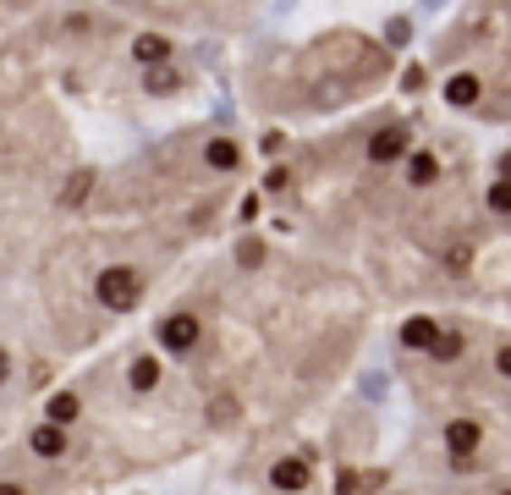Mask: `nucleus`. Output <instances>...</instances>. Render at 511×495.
<instances>
[{
  "label": "nucleus",
  "instance_id": "f257e3e1",
  "mask_svg": "<svg viewBox=\"0 0 511 495\" xmlns=\"http://www.w3.org/2000/svg\"><path fill=\"white\" fill-rule=\"evenodd\" d=\"M94 298H99L110 314H127V309H137V298H143V281H137V270L110 264V270L94 275Z\"/></svg>",
  "mask_w": 511,
  "mask_h": 495
},
{
  "label": "nucleus",
  "instance_id": "f03ea898",
  "mask_svg": "<svg viewBox=\"0 0 511 495\" xmlns=\"http://www.w3.org/2000/svg\"><path fill=\"white\" fill-rule=\"evenodd\" d=\"M270 484H275L280 495H303V490L314 484V457H280V462L270 468Z\"/></svg>",
  "mask_w": 511,
  "mask_h": 495
},
{
  "label": "nucleus",
  "instance_id": "7ed1b4c3",
  "mask_svg": "<svg viewBox=\"0 0 511 495\" xmlns=\"http://www.w3.org/2000/svg\"><path fill=\"white\" fill-rule=\"evenodd\" d=\"M198 336H203V325H198L193 314H166V319H160V347L176 352V358L198 347Z\"/></svg>",
  "mask_w": 511,
  "mask_h": 495
},
{
  "label": "nucleus",
  "instance_id": "20e7f679",
  "mask_svg": "<svg viewBox=\"0 0 511 495\" xmlns=\"http://www.w3.org/2000/svg\"><path fill=\"white\" fill-rule=\"evenodd\" d=\"M478 446H484V424L478 418H451L446 424V452L451 457H473Z\"/></svg>",
  "mask_w": 511,
  "mask_h": 495
},
{
  "label": "nucleus",
  "instance_id": "39448f33",
  "mask_svg": "<svg viewBox=\"0 0 511 495\" xmlns=\"http://www.w3.org/2000/svg\"><path fill=\"white\" fill-rule=\"evenodd\" d=\"M407 155V127H380L374 138H369V160L374 166H391V160H402Z\"/></svg>",
  "mask_w": 511,
  "mask_h": 495
},
{
  "label": "nucleus",
  "instance_id": "423d86ee",
  "mask_svg": "<svg viewBox=\"0 0 511 495\" xmlns=\"http://www.w3.org/2000/svg\"><path fill=\"white\" fill-rule=\"evenodd\" d=\"M434 341H440V319H429V314H412V319L402 325V347H412V352H429Z\"/></svg>",
  "mask_w": 511,
  "mask_h": 495
},
{
  "label": "nucleus",
  "instance_id": "0eeeda50",
  "mask_svg": "<svg viewBox=\"0 0 511 495\" xmlns=\"http://www.w3.org/2000/svg\"><path fill=\"white\" fill-rule=\"evenodd\" d=\"M132 61L137 66H166L171 61V39L166 33H137L132 39Z\"/></svg>",
  "mask_w": 511,
  "mask_h": 495
},
{
  "label": "nucleus",
  "instance_id": "6e6552de",
  "mask_svg": "<svg viewBox=\"0 0 511 495\" xmlns=\"http://www.w3.org/2000/svg\"><path fill=\"white\" fill-rule=\"evenodd\" d=\"M78 413H83V402L71 396V391H55V396L44 402V424H55V430H66V424L78 418Z\"/></svg>",
  "mask_w": 511,
  "mask_h": 495
},
{
  "label": "nucleus",
  "instance_id": "1a4fd4ad",
  "mask_svg": "<svg viewBox=\"0 0 511 495\" xmlns=\"http://www.w3.org/2000/svg\"><path fill=\"white\" fill-rule=\"evenodd\" d=\"M478 94H484V89H478V78H473V72H457V78L446 83V100H451L457 110H468V105H478Z\"/></svg>",
  "mask_w": 511,
  "mask_h": 495
},
{
  "label": "nucleus",
  "instance_id": "9d476101",
  "mask_svg": "<svg viewBox=\"0 0 511 495\" xmlns=\"http://www.w3.org/2000/svg\"><path fill=\"white\" fill-rule=\"evenodd\" d=\"M127 386H132V391H155V386H160V358H132Z\"/></svg>",
  "mask_w": 511,
  "mask_h": 495
},
{
  "label": "nucleus",
  "instance_id": "9b49d317",
  "mask_svg": "<svg viewBox=\"0 0 511 495\" xmlns=\"http://www.w3.org/2000/svg\"><path fill=\"white\" fill-rule=\"evenodd\" d=\"M209 166L214 171H237L242 166V149L232 144V138H214V144H209Z\"/></svg>",
  "mask_w": 511,
  "mask_h": 495
},
{
  "label": "nucleus",
  "instance_id": "f8f14e48",
  "mask_svg": "<svg viewBox=\"0 0 511 495\" xmlns=\"http://www.w3.org/2000/svg\"><path fill=\"white\" fill-rule=\"evenodd\" d=\"M28 446H33L39 457H61V452H66V435L55 430V424H39V430H33V441H28Z\"/></svg>",
  "mask_w": 511,
  "mask_h": 495
},
{
  "label": "nucleus",
  "instance_id": "ddd939ff",
  "mask_svg": "<svg viewBox=\"0 0 511 495\" xmlns=\"http://www.w3.org/2000/svg\"><path fill=\"white\" fill-rule=\"evenodd\" d=\"M434 176H440V160H434V155H412V160H407V182H412V187H429Z\"/></svg>",
  "mask_w": 511,
  "mask_h": 495
},
{
  "label": "nucleus",
  "instance_id": "4468645a",
  "mask_svg": "<svg viewBox=\"0 0 511 495\" xmlns=\"http://www.w3.org/2000/svg\"><path fill=\"white\" fill-rule=\"evenodd\" d=\"M429 352H434V364H457L462 358V336L457 330H440V341H434Z\"/></svg>",
  "mask_w": 511,
  "mask_h": 495
},
{
  "label": "nucleus",
  "instance_id": "2eb2a0df",
  "mask_svg": "<svg viewBox=\"0 0 511 495\" xmlns=\"http://www.w3.org/2000/svg\"><path fill=\"white\" fill-rule=\"evenodd\" d=\"M489 209H495V215H511V176H500L489 187Z\"/></svg>",
  "mask_w": 511,
  "mask_h": 495
},
{
  "label": "nucleus",
  "instance_id": "dca6fc26",
  "mask_svg": "<svg viewBox=\"0 0 511 495\" xmlns=\"http://www.w3.org/2000/svg\"><path fill=\"white\" fill-rule=\"evenodd\" d=\"M369 490V479L363 473H352V468H341V479H336V495H363Z\"/></svg>",
  "mask_w": 511,
  "mask_h": 495
},
{
  "label": "nucleus",
  "instance_id": "f3484780",
  "mask_svg": "<svg viewBox=\"0 0 511 495\" xmlns=\"http://www.w3.org/2000/svg\"><path fill=\"white\" fill-rule=\"evenodd\" d=\"M149 89H155V94L176 89V72H171V66H155V72H149Z\"/></svg>",
  "mask_w": 511,
  "mask_h": 495
},
{
  "label": "nucleus",
  "instance_id": "a211bd4d",
  "mask_svg": "<svg viewBox=\"0 0 511 495\" xmlns=\"http://www.w3.org/2000/svg\"><path fill=\"white\" fill-rule=\"evenodd\" d=\"M495 369H500V380H511V347H500V352H495Z\"/></svg>",
  "mask_w": 511,
  "mask_h": 495
},
{
  "label": "nucleus",
  "instance_id": "6ab92c4d",
  "mask_svg": "<svg viewBox=\"0 0 511 495\" xmlns=\"http://www.w3.org/2000/svg\"><path fill=\"white\" fill-rule=\"evenodd\" d=\"M0 495H28V490H23V484H12V479H6V484H0Z\"/></svg>",
  "mask_w": 511,
  "mask_h": 495
},
{
  "label": "nucleus",
  "instance_id": "aec40b11",
  "mask_svg": "<svg viewBox=\"0 0 511 495\" xmlns=\"http://www.w3.org/2000/svg\"><path fill=\"white\" fill-rule=\"evenodd\" d=\"M6 375H12V358H6V352H0V386H6Z\"/></svg>",
  "mask_w": 511,
  "mask_h": 495
},
{
  "label": "nucleus",
  "instance_id": "412c9836",
  "mask_svg": "<svg viewBox=\"0 0 511 495\" xmlns=\"http://www.w3.org/2000/svg\"><path fill=\"white\" fill-rule=\"evenodd\" d=\"M506 176H511V155H506Z\"/></svg>",
  "mask_w": 511,
  "mask_h": 495
},
{
  "label": "nucleus",
  "instance_id": "4be33fe9",
  "mask_svg": "<svg viewBox=\"0 0 511 495\" xmlns=\"http://www.w3.org/2000/svg\"><path fill=\"white\" fill-rule=\"evenodd\" d=\"M500 495H511V490H500Z\"/></svg>",
  "mask_w": 511,
  "mask_h": 495
}]
</instances>
